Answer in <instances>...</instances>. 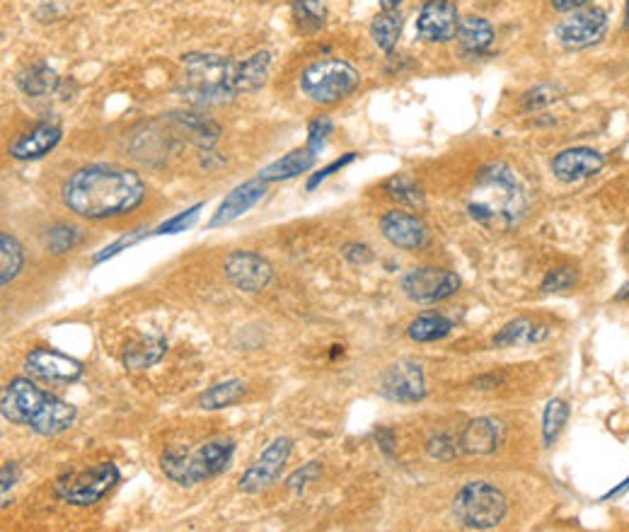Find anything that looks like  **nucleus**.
Instances as JSON below:
<instances>
[{"instance_id": "obj_1", "label": "nucleus", "mask_w": 629, "mask_h": 532, "mask_svg": "<svg viewBox=\"0 0 629 532\" xmlns=\"http://www.w3.org/2000/svg\"><path fill=\"white\" fill-rule=\"evenodd\" d=\"M63 204L83 218H117L146 199V182L134 170L88 165L75 170L61 187Z\"/></svg>"}, {"instance_id": "obj_2", "label": "nucleus", "mask_w": 629, "mask_h": 532, "mask_svg": "<svg viewBox=\"0 0 629 532\" xmlns=\"http://www.w3.org/2000/svg\"><path fill=\"white\" fill-rule=\"evenodd\" d=\"M530 199L521 179L509 165L494 163L480 170L470 194H467V213L482 228L494 233H509L528 213Z\"/></svg>"}, {"instance_id": "obj_3", "label": "nucleus", "mask_w": 629, "mask_h": 532, "mask_svg": "<svg viewBox=\"0 0 629 532\" xmlns=\"http://www.w3.org/2000/svg\"><path fill=\"white\" fill-rule=\"evenodd\" d=\"M0 412H3L5 421L27 426L39 436H59L71 429L75 416H78L73 404L39 390L30 378H15L3 387Z\"/></svg>"}, {"instance_id": "obj_4", "label": "nucleus", "mask_w": 629, "mask_h": 532, "mask_svg": "<svg viewBox=\"0 0 629 532\" xmlns=\"http://www.w3.org/2000/svg\"><path fill=\"white\" fill-rule=\"evenodd\" d=\"M238 61L216 54H187L182 56V95L199 107L230 102L238 95L235 88Z\"/></svg>"}, {"instance_id": "obj_5", "label": "nucleus", "mask_w": 629, "mask_h": 532, "mask_svg": "<svg viewBox=\"0 0 629 532\" xmlns=\"http://www.w3.org/2000/svg\"><path fill=\"white\" fill-rule=\"evenodd\" d=\"M235 443L230 438H213L196 448H167L160 458V467L180 487H196L204 479L216 477L230 465Z\"/></svg>"}, {"instance_id": "obj_6", "label": "nucleus", "mask_w": 629, "mask_h": 532, "mask_svg": "<svg viewBox=\"0 0 629 532\" xmlns=\"http://www.w3.org/2000/svg\"><path fill=\"white\" fill-rule=\"evenodd\" d=\"M361 73L342 59L315 61L300 75V90L315 104H337L359 88Z\"/></svg>"}, {"instance_id": "obj_7", "label": "nucleus", "mask_w": 629, "mask_h": 532, "mask_svg": "<svg viewBox=\"0 0 629 532\" xmlns=\"http://www.w3.org/2000/svg\"><path fill=\"white\" fill-rule=\"evenodd\" d=\"M509 511L506 496L489 482H470L455 494L453 516L463 528L492 530Z\"/></svg>"}, {"instance_id": "obj_8", "label": "nucleus", "mask_w": 629, "mask_h": 532, "mask_svg": "<svg viewBox=\"0 0 629 532\" xmlns=\"http://www.w3.org/2000/svg\"><path fill=\"white\" fill-rule=\"evenodd\" d=\"M119 484V470L112 462L90 467L83 472H68L61 479H56L54 494L56 499L68 503V506H95L102 496Z\"/></svg>"}, {"instance_id": "obj_9", "label": "nucleus", "mask_w": 629, "mask_h": 532, "mask_svg": "<svg viewBox=\"0 0 629 532\" xmlns=\"http://www.w3.org/2000/svg\"><path fill=\"white\" fill-rule=\"evenodd\" d=\"M608 22V13L603 8H598V5H581V8L569 10L557 22L555 37L567 49H586V46L598 44L605 37Z\"/></svg>"}, {"instance_id": "obj_10", "label": "nucleus", "mask_w": 629, "mask_h": 532, "mask_svg": "<svg viewBox=\"0 0 629 532\" xmlns=\"http://www.w3.org/2000/svg\"><path fill=\"white\" fill-rule=\"evenodd\" d=\"M460 288V276L448 269H436V266H419L412 269L402 281V291L409 300L421 305L441 303L450 296H455Z\"/></svg>"}, {"instance_id": "obj_11", "label": "nucleus", "mask_w": 629, "mask_h": 532, "mask_svg": "<svg viewBox=\"0 0 629 532\" xmlns=\"http://www.w3.org/2000/svg\"><path fill=\"white\" fill-rule=\"evenodd\" d=\"M291 450H293L291 438L286 436L274 438V441L264 448V453L259 455V458L247 467V472L240 477L238 487L242 494H259L262 489L271 487V484L279 479L281 470L286 467Z\"/></svg>"}, {"instance_id": "obj_12", "label": "nucleus", "mask_w": 629, "mask_h": 532, "mask_svg": "<svg viewBox=\"0 0 629 532\" xmlns=\"http://www.w3.org/2000/svg\"><path fill=\"white\" fill-rule=\"evenodd\" d=\"M380 395L390 402L417 404L426 395L424 370L414 361H397L380 378Z\"/></svg>"}, {"instance_id": "obj_13", "label": "nucleus", "mask_w": 629, "mask_h": 532, "mask_svg": "<svg viewBox=\"0 0 629 532\" xmlns=\"http://www.w3.org/2000/svg\"><path fill=\"white\" fill-rule=\"evenodd\" d=\"M223 274L225 279L233 283L235 288L247 293H259L269 286L274 269L264 257H259L255 252H233L225 257L223 262Z\"/></svg>"}, {"instance_id": "obj_14", "label": "nucleus", "mask_w": 629, "mask_h": 532, "mask_svg": "<svg viewBox=\"0 0 629 532\" xmlns=\"http://www.w3.org/2000/svg\"><path fill=\"white\" fill-rule=\"evenodd\" d=\"M460 25L458 5L453 0H426L417 17L419 39L431 44H446L455 39Z\"/></svg>"}, {"instance_id": "obj_15", "label": "nucleus", "mask_w": 629, "mask_h": 532, "mask_svg": "<svg viewBox=\"0 0 629 532\" xmlns=\"http://www.w3.org/2000/svg\"><path fill=\"white\" fill-rule=\"evenodd\" d=\"M27 375L44 383H75L83 378V366L66 354L54 349H34L25 361Z\"/></svg>"}, {"instance_id": "obj_16", "label": "nucleus", "mask_w": 629, "mask_h": 532, "mask_svg": "<svg viewBox=\"0 0 629 532\" xmlns=\"http://www.w3.org/2000/svg\"><path fill=\"white\" fill-rule=\"evenodd\" d=\"M380 230L390 245L400 247V250H421L429 245V225L421 221L419 216L407 211H388L380 218Z\"/></svg>"}, {"instance_id": "obj_17", "label": "nucleus", "mask_w": 629, "mask_h": 532, "mask_svg": "<svg viewBox=\"0 0 629 532\" xmlns=\"http://www.w3.org/2000/svg\"><path fill=\"white\" fill-rule=\"evenodd\" d=\"M605 158L603 153L593 148H569L562 150V153L555 155L552 160V175H555L559 182L564 184H574V182H584V179L598 175L603 170Z\"/></svg>"}, {"instance_id": "obj_18", "label": "nucleus", "mask_w": 629, "mask_h": 532, "mask_svg": "<svg viewBox=\"0 0 629 532\" xmlns=\"http://www.w3.org/2000/svg\"><path fill=\"white\" fill-rule=\"evenodd\" d=\"M267 184L264 179H250V182L240 184L233 192L223 199V204L218 206V211L213 213L211 218V228H221V225H228L233 221H238L242 213L250 211L252 206H257L262 201V196L267 194Z\"/></svg>"}, {"instance_id": "obj_19", "label": "nucleus", "mask_w": 629, "mask_h": 532, "mask_svg": "<svg viewBox=\"0 0 629 532\" xmlns=\"http://www.w3.org/2000/svg\"><path fill=\"white\" fill-rule=\"evenodd\" d=\"M501 441H504V429L499 421L487 419V416L472 419L458 438L460 450L470 455H492L494 450H499Z\"/></svg>"}, {"instance_id": "obj_20", "label": "nucleus", "mask_w": 629, "mask_h": 532, "mask_svg": "<svg viewBox=\"0 0 629 532\" xmlns=\"http://www.w3.org/2000/svg\"><path fill=\"white\" fill-rule=\"evenodd\" d=\"M61 143V129L56 124H37L32 131L22 133L10 146V155L15 160H39L49 155Z\"/></svg>"}, {"instance_id": "obj_21", "label": "nucleus", "mask_w": 629, "mask_h": 532, "mask_svg": "<svg viewBox=\"0 0 629 532\" xmlns=\"http://www.w3.org/2000/svg\"><path fill=\"white\" fill-rule=\"evenodd\" d=\"M552 334V327L545 322H535L530 317H518L496 334L492 344L496 349H513V346H533L545 341Z\"/></svg>"}, {"instance_id": "obj_22", "label": "nucleus", "mask_w": 629, "mask_h": 532, "mask_svg": "<svg viewBox=\"0 0 629 532\" xmlns=\"http://www.w3.org/2000/svg\"><path fill=\"white\" fill-rule=\"evenodd\" d=\"M315 158H317L315 150L303 146L293 150V153L284 155L281 160H276V163H271L269 167H264V170L259 172V179H264V182H281V179L305 175V172L315 165Z\"/></svg>"}, {"instance_id": "obj_23", "label": "nucleus", "mask_w": 629, "mask_h": 532, "mask_svg": "<svg viewBox=\"0 0 629 532\" xmlns=\"http://www.w3.org/2000/svg\"><path fill=\"white\" fill-rule=\"evenodd\" d=\"M494 37V27L484 17L477 15L463 17L458 25V34H455L458 44L463 46V51H467V54H487L492 49Z\"/></svg>"}, {"instance_id": "obj_24", "label": "nucleus", "mask_w": 629, "mask_h": 532, "mask_svg": "<svg viewBox=\"0 0 629 532\" xmlns=\"http://www.w3.org/2000/svg\"><path fill=\"white\" fill-rule=\"evenodd\" d=\"M17 88L30 97H46L59 88V73L46 63H34L17 73Z\"/></svg>"}, {"instance_id": "obj_25", "label": "nucleus", "mask_w": 629, "mask_h": 532, "mask_svg": "<svg viewBox=\"0 0 629 532\" xmlns=\"http://www.w3.org/2000/svg\"><path fill=\"white\" fill-rule=\"evenodd\" d=\"M271 68V54L269 51H257L250 59L238 61V71H235V88L238 92H252L262 88L269 78Z\"/></svg>"}, {"instance_id": "obj_26", "label": "nucleus", "mask_w": 629, "mask_h": 532, "mask_svg": "<svg viewBox=\"0 0 629 532\" xmlns=\"http://www.w3.org/2000/svg\"><path fill=\"white\" fill-rule=\"evenodd\" d=\"M402 27H405V17H402L400 10H383L380 15H375V20L371 22V37L378 49H383L385 54H390L395 49L397 42H400Z\"/></svg>"}, {"instance_id": "obj_27", "label": "nucleus", "mask_w": 629, "mask_h": 532, "mask_svg": "<svg viewBox=\"0 0 629 532\" xmlns=\"http://www.w3.org/2000/svg\"><path fill=\"white\" fill-rule=\"evenodd\" d=\"M167 341L163 337H143L136 344H131L124 354V366L129 370H143L155 366L165 356Z\"/></svg>"}, {"instance_id": "obj_28", "label": "nucleus", "mask_w": 629, "mask_h": 532, "mask_svg": "<svg viewBox=\"0 0 629 532\" xmlns=\"http://www.w3.org/2000/svg\"><path fill=\"white\" fill-rule=\"evenodd\" d=\"M453 329L455 325L450 317L431 312V315H419L417 320L407 327V337L412 341H419V344H429V341H438V339L448 337Z\"/></svg>"}, {"instance_id": "obj_29", "label": "nucleus", "mask_w": 629, "mask_h": 532, "mask_svg": "<svg viewBox=\"0 0 629 532\" xmlns=\"http://www.w3.org/2000/svg\"><path fill=\"white\" fill-rule=\"evenodd\" d=\"M247 392V385L238 378H230L225 383H218L209 387L204 395H199V407L206 409V412H216V409H225L230 404H235L242 395Z\"/></svg>"}, {"instance_id": "obj_30", "label": "nucleus", "mask_w": 629, "mask_h": 532, "mask_svg": "<svg viewBox=\"0 0 629 532\" xmlns=\"http://www.w3.org/2000/svg\"><path fill=\"white\" fill-rule=\"evenodd\" d=\"M293 20L303 32H317L327 22V5L322 0H293Z\"/></svg>"}, {"instance_id": "obj_31", "label": "nucleus", "mask_w": 629, "mask_h": 532, "mask_svg": "<svg viewBox=\"0 0 629 532\" xmlns=\"http://www.w3.org/2000/svg\"><path fill=\"white\" fill-rule=\"evenodd\" d=\"M22 264H25V254H22L20 242L10 233L0 235V271H3V286L20 274Z\"/></svg>"}, {"instance_id": "obj_32", "label": "nucleus", "mask_w": 629, "mask_h": 532, "mask_svg": "<svg viewBox=\"0 0 629 532\" xmlns=\"http://www.w3.org/2000/svg\"><path fill=\"white\" fill-rule=\"evenodd\" d=\"M569 421V404L564 399H550L542 414V438L545 445H552L559 438V433L564 431Z\"/></svg>"}, {"instance_id": "obj_33", "label": "nucleus", "mask_w": 629, "mask_h": 532, "mask_svg": "<svg viewBox=\"0 0 629 532\" xmlns=\"http://www.w3.org/2000/svg\"><path fill=\"white\" fill-rule=\"evenodd\" d=\"M385 189H388V194L395 201H400V204L424 206V194H421V187H419L417 182H414L412 177L395 175L392 179H388Z\"/></svg>"}, {"instance_id": "obj_34", "label": "nucleus", "mask_w": 629, "mask_h": 532, "mask_svg": "<svg viewBox=\"0 0 629 532\" xmlns=\"http://www.w3.org/2000/svg\"><path fill=\"white\" fill-rule=\"evenodd\" d=\"M576 283H579V271H576L574 266H559V269H552L550 274L545 276L540 288L545 293H562L574 288Z\"/></svg>"}, {"instance_id": "obj_35", "label": "nucleus", "mask_w": 629, "mask_h": 532, "mask_svg": "<svg viewBox=\"0 0 629 532\" xmlns=\"http://www.w3.org/2000/svg\"><path fill=\"white\" fill-rule=\"evenodd\" d=\"M78 240H80L78 228H71V225H59V228L49 230V235H46V247H49L54 254H63L71 250Z\"/></svg>"}, {"instance_id": "obj_36", "label": "nucleus", "mask_w": 629, "mask_h": 532, "mask_svg": "<svg viewBox=\"0 0 629 532\" xmlns=\"http://www.w3.org/2000/svg\"><path fill=\"white\" fill-rule=\"evenodd\" d=\"M426 450H429L431 458L446 462V460H453L455 455L460 453V443L453 441L448 433H436V436H431L429 443H426Z\"/></svg>"}, {"instance_id": "obj_37", "label": "nucleus", "mask_w": 629, "mask_h": 532, "mask_svg": "<svg viewBox=\"0 0 629 532\" xmlns=\"http://www.w3.org/2000/svg\"><path fill=\"white\" fill-rule=\"evenodd\" d=\"M201 204H196L192 208H187V211H182L180 216L170 218V221L160 225L158 230H155V235H175V233H184L187 228H192V225L196 223V218H199V211H201Z\"/></svg>"}, {"instance_id": "obj_38", "label": "nucleus", "mask_w": 629, "mask_h": 532, "mask_svg": "<svg viewBox=\"0 0 629 532\" xmlns=\"http://www.w3.org/2000/svg\"><path fill=\"white\" fill-rule=\"evenodd\" d=\"M317 477H320V462H308V465H303L300 470H296L288 477L286 487L291 491H303L310 482H315Z\"/></svg>"}, {"instance_id": "obj_39", "label": "nucleus", "mask_w": 629, "mask_h": 532, "mask_svg": "<svg viewBox=\"0 0 629 532\" xmlns=\"http://www.w3.org/2000/svg\"><path fill=\"white\" fill-rule=\"evenodd\" d=\"M330 133H332V121L330 119H327V117L315 119L313 124H310V129H308V143H305V146L313 148L315 153H320Z\"/></svg>"}, {"instance_id": "obj_40", "label": "nucleus", "mask_w": 629, "mask_h": 532, "mask_svg": "<svg viewBox=\"0 0 629 532\" xmlns=\"http://www.w3.org/2000/svg\"><path fill=\"white\" fill-rule=\"evenodd\" d=\"M354 158H356V153H346V155H344V158L334 160V163H330V165H327V167H325V170H320V172H317V175H315L313 179H310V182H308V189H315V187H317V184H320V182H325V179H327V177H330V175H332V172L342 170V167H344V165H349V163H351V160H354Z\"/></svg>"}, {"instance_id": "obj_41", "label": "nucleus", "mask_w": 629, "mask_h": 532, "mask_svg": "<svg viewBox=\"0 0 629 532\" xmlns=\"http://www.w3.org/2000/svg\"><path fill=\"white\" fill-rule=\"evenodd\" d=\"M555 90L557 88H550V85H542V88H538L535 92H530L528 95V107H542V104H550L555 102Z\"/></svg>"}, {"instance_id": "obj_42", "label": "nucleus", "mask_w": 629, "mask_h": 532, "mask_svg": "<svg viewBox=\"0 0 629 532\" xmlns=\"http://www.w3.org/2000/svg\"><path fill=\"white\" fill-rule=\"evenodd\" d=\"M344 257L349 259V262H354V264H366V262H371L373 254H371V250H368L366 245H346L344 247Z\"/></svg>"}, {"instance_id": "obj_43", "label": "nucleus", "mask_w": 629, "mask_h": 532, "mask_svg": "<svg viewBox=\"0 0 629 532\" xmlns=\"http://www.w3.org/2000/svg\"><path fill=\"white\" fill-rule=\"evenodd\" d=\"M15 484V465H3V506H8V491Z\"/></svg>"}, {"instance_id": "obj_44", "label": "nucleus", "mask_w": 629, "mask_h": 532, "mask_svg": "<svg viewBox=\"0 0 629 532\" xmlns=\"http://www.w3.org/2000/svg\"><path fill=\"white\" fill-rule=\"evenodd\" d=\"M552 5H555L557 10H562V13H569V10H576L581 8V5H586L588 0H550Z\"/></svg>"}, {"instance_id": "obj_45", "label": "nucleus", "mask_w": 629, "mask_h": 532, "mask_svg": "<svg viewBox=\"0 0 629 532\" xmlns=\"http://www.w3.org/2000/svg\"><path fill=\"white\" fill-rule=\"evenodd\" d=\"M375 438H378V441L383 443L385 453H390L392 445H395V438H392V431H390V429H380L378 433H375Z\"/></svg>"}, {"instance_id": "obj_46", "label": "nucleus", "mask_w": 629, "mask_h": 532, "mask_svg": "<svg viewBox=\"0 0 629 532\" xmlns=\"http://www.w3.org/2000/svg\"><path fill=\"white\" fill-rule=\"evenodd\" d=\"M627 489H629V479H625V482H622V484H620V487H617V489H610V491H608V494H605V496H603V501H605V499H615V496H620V494H622V491H627Z\"/></svg>"}, {"instance_id": "obj_47", "label": "nucleus", "mask_w": 629, "mask_h": 532, "mask_svg": "<svg viewBox=\"0 0 629 532\" xmlns=\"http://www.w3.org/2000/svg\"><path fill=\"white\" fill-rule=\"evenodd\" d=\"M402 0H380V8L383 10H395Z\"/></svg>"}, {"instance_id": "obj_48", "label": "nucleus", "mask_w": 629, "mask_h": 532, "mask_svg": "<svg viewBox=\"0 0 629 532\" xmlns=\"http://www.w3.org/2000/svg\"><path fill=\"white\" fill-rule=\"evenodd\" d=\"M629 298V283L627 286H622V293H617L615 300H627Z\"/></svg>"}, {"instance_id": "obj_49", "label": "nucleus", "mask_w": 629, "mask_h": 532, "mask_svg": "<svg viewBox=\"0 0 629 532\" xmlns=\"http://www.w3.org/2000/svg\"><path fill=\"white\" fill-rule=\"evenodd\" d=\"M625 27L629 30V0H627V8H625Z\"/></svg>"}]
</instances>
